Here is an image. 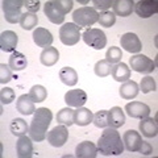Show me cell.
<instances>
[{
    "mask_svg": "<svg viewBox=\"0 0 158 158\" xmlns=\"http://www.w3.org/2000/svg\"><path fill=\"white\" fill-rule=\"evenodd\" d=\"M133 11L141 19L152 17L153 15L158 12V2L157 0H140V2L135 3Z\"/></svg>",
    "mask_w": 158,
    "mask_h": 158,
    "instance_id": "obj_10",
    "label": "cell"
},
{
    "mask_svg": "<svg viewBox=\"0 0 158 158\" xmlns=\"http://www.w3.org/2000/svg\"><path fill=\"white\" fill-rule=\"evenodd\" d=\"M99 13L94 7H82L78 8L73 13L74 24H77L79 28L83 27H92L95 23H98Z\"/></svg>",
    "mask_w": 158,
    "mask_h": 158,
    "instance_id": "obj_4",
    "label": "cell"
},
{
    "mask_svg": "<svg viewBox=\"0 0 158 158\" xmlns=\"http://www.w3.org/2000/svg\"><path fill=\"white\" fill-rule=\"evenodd\" d=\"M118 90H120V96L123 99H125V100H132V99H135L138 95V92H140L138 85L135 81L124 82Z\"/></svg>",
    "mask_w": 158,
    "mask_h": 158,
    "instance_id": "obj_26",
    "label": "cell"
},
{
    "mask_svg": "<svg viewBox=\"0 0 158 158\" xmlns=\"http://www.w3.org/2000/svg\"><path fill=\"white\" fill-rule=\"evenodd\" d=\"M138 129L142 133V136H145L148 138H153L158 135V125H157L156 118L149 116L145 118H141L140 124H138Z\"/></svg>",
    "mask_w": 158,
    "mask_h": 158,
    "instance_id": "obj_18",
    "label": "cell"
},
{
    "mask_svg": "<svg viewBox=\"0 0 158 158\" xmlns=\"http://www.w3.org/2000/svg\"><path fill=\"white\" fill-rule=\"evenodd\" d=\"M98 152L103 156H120L124 152V142L115 128H107L103 131L98 141Z\"/></svg>",
    "mask_w": 158,
    "mask_h": 158,
    "instance_id": "obj_2",
    "label": "cell"
},
{
    "mask_svg": "<svg viewBox=\"0 0 158 158\" xmlns=\"http://www.w3.org/2000/svg\"><path fill=\"white\" fill-rule=\"evenodd\" d=\"M48 142L54 148H61L66 144L67 138H69V131L66 125L58 124L57 127H54L50 132H48Z\"/></svg>",
    "mask_w": 158,
    "mask_h": 158,
    "instance_id": "obj_9",
    "label": "cell"
},
{
    "mask_svg": "<svg viewBox=\"0 0 158 158\" xmlns=\"http://www.w3.org/2000/svg\"><path fill=\"white\" fill-rule=\"evenodd\" d=\"M28 95L34 103H42L48 96V91H46V88L44 86L36 85V86H33L31 88V91H29Z\"/></svg>",
    "mask_w": 158,
    "mask_h": 158,
    "instance_id": "obj_32",
    "label": "cell"
},
{
    "mask_svg": "<svg viewBox=\"0 0 158 158\" xmlns=\"http://www.w3.org/2000/svg\"><path fill=\"white\" fill-rule=\"evenodd\" d=\"M59 79L66 86H75L78 83V74L73 67H63L59 71Z\"/></svg>",
    "mask_w": 158,
    "mask_h": 158,
    "instance_id": "obj_28",
    "label": "cell"
},
{
    "mask_svg": "<svg viewBox=\"0 0 158 158\" xmlns=\"http://www.w3.org/2000/svg\"><path fill=\"white\" fill-rule=\"evenodd\" d=\"M92 112L85 107H79L74 111V124L79 127H86L90 123H92Z\"/></svg>",
    "mask_w": 158,
    "mask_h": 158,
    "instance_id": "obj_25",
    "label": "cell"
},
{
    "mask_svg": "<svg viewBox=\"0 0 158 158\" xmlns=\"http://www.w3.org/2000/svg\"><path fill=\"white\" fill-rule=\"evenodd\" d=\"M82 38H83V41L86 42V45L95 49V50H102V49L106 48V45H107L106 33L96 28L86 29L82 34Z\"/></svg>",
    "mask_w": 158,
    "mask_h": 158,
    "instance_id": "obj_7",
    "label": "cell"
},
{
    "mask_svg": "<svg viewBox=\"0 0 158 158\" xmlns=\"http://www.w3.org/2000/svg\"><path fill=\"white\" fill-rule=\"evenodd\" d=\"M121 58H123V52H121L120 48H117V46L108 48V50L106 53V59L111 63V65L118 63V62L121 61Z\"/></svg>",
    "mask_w": 158,
    "mask_h": 158,
    "instance_id": "obj_36",
    "label": "cell"
},
{
    "mask_svg": "<svg viewBox=\"0 0 158 158\" xmlns=\"http://www.w3.org/2000/svg\"><path fill=\"white\" fill-rule=\"evenodd\" d=\"M12 81V69L6 63H0V83L6 85V83Z\"/></svg>",
    "mask_w": 158,
    "mask_h": 158,
    "instance_id": "obj_38",
    "label": "cell"
},
{
    "mask_svg": "<svg viewBox=\"0 0 158 158\" xmlns=\"http://www.w3.org/2000/svg\"><path fill=\"white\" fill-rule=\"evenodd\" d=\"M73 0H50L44 4V13L53 24H62L66 13L73 9Z\"/></svg>",
    "mask_w": 158,
    "mask_h": 158,
    "instance_id": "obj_3",
    "label": "cell"
},
{
    "mask_svg": "<svg viewBox=\"0 0 158 158\" xmlns=\"http://www.w3.org/2000/svg\"><path fill=\"white\" fill-rule=\"evenodd\" d=\"M57 123L66 127H71L74 124V110H71V107H66L58 111Z\"/></svg>",
    "mask_w": 158,
    "mask_h": 158,
    "instance_id": "obj_29",
    "label": "cell"
},
{
    "mask_svg": "<svg viewBox=\"0 0 158 158\" xmlns=\"http://www.w3.org/2000/svg\"><path fill=\"white\" fill-rule=\"evenodd\" d=\"M125 112L133 118H145L150 115V107L141 102H131L125 106Z\"/></svg>",
    "mask_w": 158,
    "mask_h": 158,
    "instance_id": "obj_12",
    "label": "cell"
},
{
    "mask_svg": "<svg viewBox=\"0 0 158 158\" xmlns=\"http://www.w3.org/2000/svg\"><path fill=\"white\" fill-rule=\"evenodd\" d=\"M2 7L6 21L9 24L20 23V19L23 16L21 9L24 7V0H3Z\"/></svg>",
    "mask_w": 158,
    "mask_h": 158,
    "instance_id": "obj_5",
    "label": "cell"
},
{
    "mask_svg": "<svg viewBox=\"0 0 158 158\" xmlns=\"http://www.w3.org/2000/svg\"><path fill=\"white\" fill-rule=\"evenodd\" d=\"M111 75L116 82H127L131 78V69L124 62L115 63L111 69Z\"/></svg>",
    "mask_w": 158,
    "mask_h": 158,
    "instance_id": "obj_22",
    "label": "cell"
},
{
    "mask_svg": "<svg viewBox=\"0 0 158 158\" xmlns=\"http://www.w3.org/2000/svg\"><path fill=\"white\" fill-rule=\"evenodd\" d=\"M138 152H140L142 156H150L152 153H153V146L149 144V142L142 141L141 148H140V150H138Z\"/></svg>",
    "mask_w": 158,
    "mask_h": 158,
    "instance_id": "obj_42",
    "label": "cell"
},
{
    "mask_svg": "<svg viewBox=\"0 0 158 158\" xmlns=\"http://www.w3.org/2000/svg\"><path fill=\"white\" fill-rule=\"evenodd\" d=\"M111 69H112V65L107 59H100L95 63V67H94V71L98 77L100 78H104V77H108L111 74Z\"/></svg>",
    "mask_w": 158,
    "mask_h": 158,
    "instance_id": "obj_33",
    "label": "cell"
},
{
    "mask_svg": "<svg viewBox=\"0 0 158 158\" xmlns=\"http://www.w3.org/2000/svg\"><path fill=\"white\" fill-rule=\"evenodd\" d=\"M87 102V94L86 91L81 90V88H77V90H70L66 92L65 95V103L67 104V107H83V104Z\"/></svg>",
    "mask_w": 158,
    "mask_h": 158,
    "instance_id": "obj_14",
    "label": "cell"
},
{
    "mask_svg": "<svg viewBox=\"0 0 158 158\" xmlns=\"http://www.w3.org/2000/svg\"><path fill=\"white\" fill-rule=\"evenodd\" d=\"M120 44H121V48L128 53L138 54L142 49V44L140 41V38H138L136 33H132V32L123 34L120 37Z\"/></svg>",
    "mask_w": 158,
    "mask_h": 158,
    "instance_id": "obj_11",
    "label": "cell"
},
{
    "mask_svg": "<svg viewBox=\"0 0 158 158\" xmlns=\"http://www.w3.org/2000/svg\"><path fill=\"white\" fill-rule=\"evenodd\" d=\"M123 142H124V149L128 152H138L142 144V137L138 132L129 129L123 135Z\"/></svg>",
    "mask_w": 158,
    "mask_h": 158,
    "instance_id": "obj_13",
    "label": "cell"
},
{
    "mask_svg": "<svg viewBox=\"0 0 158 158\" xmlns=\"http://www.w3.org/2000/svg\"><path fill=\"white\" fill-rule=\"evenodd\" d=\"M24 7L27 8V12L36 13L40 9V2L38 0H24Z\"/></svg>",
    "mask_w": 158,
    "mask_h": 158,
    "instance_id": "obj_41",
    "label": "cell"
},
{
    "mask_svg": "<svg viewBox=\"0 0 158 158\" xmlns=\"http://www.w3.org/2000/svg\"><path fill=\"white\" fill-rule=\"evenodd\" d=\"M33 140L29 136L24 135L21 137H19V140L16 142V152L17 157L20 158H31L33 157Z\"/></svg>",
    "mask_w": 158,
    "mask_h": 158,
    "instance_id": "obj_16",
    "label": "cell"
},
{
    "mask_svg": "<svg viewBox=\"0 0 158 158\" xmlns=\"http://www.w3.org/2000/svg\"><path fill=\"white\" fill-rule=\"evenodd\" d=\"M38 24V17L36 13L32 12H24L21 19H20V27L25 31H32L34 27H37Z\"/></svg>",
    "mask_w": 158,
    "mask_h": 158,
    "instance_id": "obj_31",
    "label": "cell"
},
{
    "mask_svg": "<svg viewBox=\"0 0 158 158\" xmlns=\"http://www.w3.org/2000/svg\"><path fill=\"white\" fill-rule=\"evenodd\" d=\"M112 8H113V13L121 17H127L131 16L135 8V2L133 0H115L112 3Z\"/></svg>",
    "mask_w": 158,
    "mask_h": 158,
    "instance_id": "obj_20",
    "label": "cell"
},
{
    "mask_svg": "<svg viewBox=\"0 0 158 158\" xmlns=\"http://www.w3.org/2000/svg\"><path fill=\"white\" fill-rule=\"evenodd\" d=\"M98 23L100 24L102 27L111 28V27L115 25V23H116V15L111 11H103V12L99 13Z\"/></svg>",
    "mask_w": 158,
    "mask_h": 158,
    "instance_id": "obj_34",
    "label": "cell"
},
{
    "mask_svg": "<svg viewBox=\"0 0 158 158\" xmlns=\"http://www.w3.org/2000/svg\"><path fill=\"white\" fill-rule=\"evenodd\" d=\"M53 34L45 28H37L33 31V41L38 48L46 49L52 46L53 44Z\"/></svg>",
    "mask_w": 158,
    "mask_h": 158,
    "instance_id": "obj_17",
    "label": "cell"
},
{
    "mask_svg": "<svg viewBox=\"0 0 158 158\" xmlns=\"http://www.w3.org/2000/svg\"><path fill=\"white\" fill-rule=\"evenodd\" d=\"M17 42H19V37L13 31H4L0 34V48H2L3 52L7 53L16 52Z\"/></svg>",
    "mask_w": 158,
    "mask_h": 158,
    "instance_id": "obj_15",
    "label": "cell"
},
{
    "mask_svg": "<svg viewBox=\"0 0 158 158\" xmlns=\"http://www.w3.org/2000/svg\"><path fill=\"white\" fill-rule=\"evenodd\" d=\"M94 8L95 9H100V11H108V8L112 7V0H94Z\"/></svg>",
    "mask_w": 158,
    "mask_h": 158,
    "instance_id": "obj_40",
    "label": "cell"
},
{
    "mask_svg": "<svg viewBox=\"0 0 158 158\" xmlns=\"http://www.w3.org/2000/svg\"><path fill=\"white\" fill-rule=\"evenodd\" d=\"M75 156L78 158H95L98 156V146L91 141L79 142L75 149Z\"/></svg>",
    "mask_w": 158,
    "mask_h": 158,
    "instance_id": "obj_21",
    "label": "cell"
},
{
    "mask_svg": "<svg viewBox=\"0 0 158 158\" xmlns=\"http://www.w3.org/2000/svg\"><path fill=\"white\" fill-rule=\"evenodd\" d=\"M40 61L44 66H53L59 61V52L57 48L49 46L46 49H44L40 54Z\"/></svg>",
    "mask_w": 158,
    "mask_h": 158,
    "instance_id": "obj_24",
    "label": "cell"
},
{
    "mask_svg": "<svg viewBox=\"0 0 158 158\" xmlns=\"http://www.w3.org/2000/svg\"><path fill=\"white\" fill-rule=\"evenodd\" d=\"M129 66L133 71L141 74H150L156 70V63L153 62V59L144 54H135L129 59Z\"/></svg>",
    "mask_w": 158,
    "mask_h": 158,
    "instance_id": "obj_8",
    "label": "cell"
},
{
    "mask_svg": "<svg viewBox=\"0 0 158 158\" xmlns=\"http://www.w3.org/2000/svg\"><path fill=\"white\" fill-rule=\"evenodd\" d=\"M92 123L96 128H106L108 125V111L107 110L98 111L92 117Z\"/></svg>",
    "mask_w": 158,
    "mask_h": 158,
    "instance_id": "obj_37",
    "label": "cell"
},
{
    "mask_svg": "<svg viewBox=\"0 0 158 158\" xmlns=\"http://www.w3.org/2000/svg\"><path fill=\"white\" fill-rule=\"evenodd\" d=\"M15 91L11 87H4L0 91V100H2V104H11L15 100Z\"/></svg>",
    "mask_w": 158,
    "mask_h": 158,
    "instance_id": "obj_39",
    "label": "cell"
},
{
    "mask_svg": "<svg viewBox=\"0 0 158 158\" xmlns=\"http://www.w3.org/2000/svg\"><path fill=\"white\" fill-rule=\"evenodd\" d=\"M125 124V115L121 107H113L108 111V125L111 128H120Z\"/></svg>",
    "mask_w": 158,
    "mask_h": 158,
    "instance_id": "obj_23",
    "label": "cell"
},
{
    "mask_svg": "<svg viewBox=\"0 0 158 158\" xmlns=\"http://www.w3.org/2000/svg\"><path fill=\"white\" fill-rule=\"evenodd\" d=\"M53 113L46 107L37 108L33 113V120L29 125V137L36 142H41L48 136V128L52 123Z\"/></svg>",
    "mask_w": 158,
    "mask_h": 158,
    "instance_id": "obj_1",
    "label": "cell"
},
{
    "mask_svg": "<svg viewBox=\"0 0 158 158\" xmlns=\"http://www.w3.org/2000/svg\"><path fill=\"white\" fill-rule=\"evenodd\" d=\"M82 38L81 36V28L74 23H66L59 28V40L63 45L74 46L79 42Z\"/></svg>",
    "mask_w": 158,
    "mask_h": 158,
    "instance_id": "obj_6",
    "label": "cell"
},
{
    "mask_svg": "<svg viewBox=\"0 0 158 158\" xmlns=\"http://www.w3.org/2000/svg\"><path fill=\"white\" fill-rule=\"evenodd\" d=\"M8 66L11 67L13 71H21V70H24V69H27V66H28L27 57L24 56L23 53L13 52L11 54V57H9Z\"/></svg>",
    "mask_w": 158,
    "mask_h": 158,
    "instance_id": "obj_27",
    "label": "cell"
},
{
    "mask_svg": "<svg viewBox=\"0 0 158 158\" xmlns=\"http://www.w3.org/2000/svg\"><path fill=\"white\" fill-rule=\"evenodd\" d=\"M138 88H140V91H141L142 94H149V92H152V91H156L157 85H156L154 78L149 77V75L144 77V78L141 79L140 85H138Z\"/></svg>",
    "mask_w": 158,
    "mask_h": 158,
    "instance_id": "obj_35",
    "label": "cell"
},
{
    "mask_svg": "<svg viewBox=\"0 0 158 158\" xmlns=\"http://www.w3.org/2000/svg\"><path fill=\"white\" fill-rule=\"evenodd\" d=\"M16 110L21 113V115H33L34 111H36V106H34V102L32 100L29 95L24 94V95H20L16 100Z\"/></svg>",
    "mask_w": 158,
    "mask_h": 158,
    "instance_id": "obj_19",
    "label": "cell"
},
{
    "mask_svg": "<svg viewBox=\"0 0 158 158\" xmlns=\"http://www.w3.org/2000/svg\"><path fill=\"white\" fill-rule=\"evenodd\" d=\"M9 129H11L13 136L21 137L24 135H27V132H29V125L23 118H15V120H12L11 125H9Z\"/></svg>",
    "mask_w": 158,
    "mask_h": 158,
    "instance_id": "obj_30",
    "label": "cell"
}]
</instances>
